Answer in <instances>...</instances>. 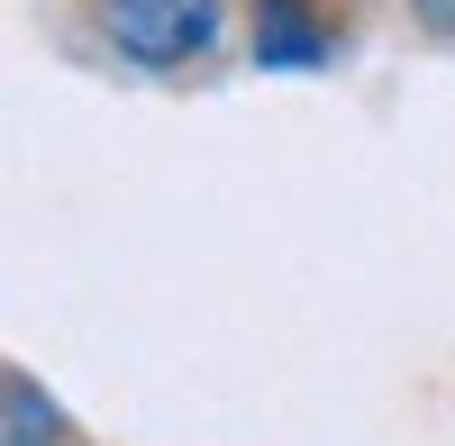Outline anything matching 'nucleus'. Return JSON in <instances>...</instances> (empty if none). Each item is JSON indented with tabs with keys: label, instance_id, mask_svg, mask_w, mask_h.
<instances>
[{
	"label": "nucleus",
	"instance_id": "1",
	"mask_svg": "<svg viewBox=\"0 0 455 446\" xmlns=\"http://www.w3.org/2000/svg\"><path fill=\"white\" fill-rule=\"evenodd\" d=\"M83 28L100 64L137 73V83H192L219 55H237L246 0H83Z\"/></svg>",
	"mask_w": 455,
	"mask_h": 446
},
{
	"label": "nucleus",
	"instance_id": "2",
	"mask_svg": "<svg viewBox=\"0 0 455 446\" xmlns=\"http://www.w3.org/2000/svg\"><path fill=\"white\" fill-rule=\"evenodd\" d=\"M355 19H364V0H246L237 64L264 73V83H319L355 55Z\"/></svg>",
	"mask_w": 455,
	"mask_h": 446
},
{
	"label": "nucleus",
	"instance_id": "3",
	"mask_svg": "<svg viewBox=\"0 0 455 446\" xmlns=\"http://www.w3.org/2000/svg\"><path fill=\"white\" fill-rule=\"evenodd\" d=\"M0 446H83L64 392L36 374V364H10V374H0Z\"/></svg>",
	"mask_w": 455,
	"mask_h": 446
},
{
	"label": "nucleus",
	"instance_id": "4",
	"mask_svg": "<svg viewBox=\"0 0 455 446\" xmlns=\"http://www.w3.org/2000/svg\"><path fill=\"white\" fill-rule=\"evenodd\" d=\"M410 36H428V46H455V0H401Z\"/></svg>",
	"mask_w": 455,
	"mask_h": 446
}]
</instances>
